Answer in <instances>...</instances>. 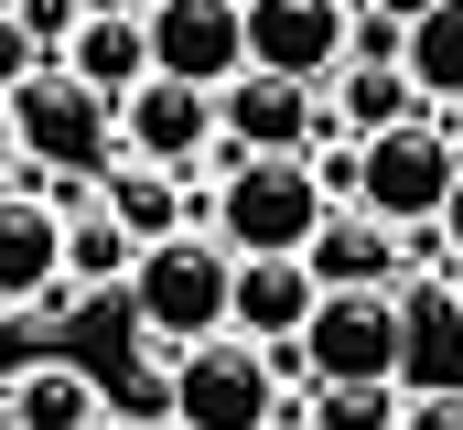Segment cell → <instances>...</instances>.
<instances>
[{
  "instance_id": "15",
  "label": "cell",
  "mask_w": 463,
  "mask_h": 430,
  "mask_svg": "<svg viewBox=\"0 0 463 430\" xmlns=\"http://www.w3.org/2000/svg\"><path fill=\"white\" fill-rule=\"evenodd\" d=\"M98 194H109V215L140 237V248L194 226V205H184V173H173V162H140V151H118L109 173H98Z\"/></svg>"
},
{
  "instance_id": "13",
  "label": "cell",
  "mask_w": 463,
  "mask_h": 430,
  "mask_svg": "<svg viewBox=\"0 0 463 430\" xmlns=\"http://www.w3.org/2000/svg\"><path fill=\"white\" fill-rule=\"evenodd\" d=\"M324 302V280H313V258H237V322L248 344H302V322Z\"/></svg>"
},
{
  "instance_id": "18",
  "label": "cell",
  "mask_w": 463,
  "mask_h": 430,
  "mask_svg": "<svg viewBox=\"0 0 463 430\" xmlns=\"http://www.w3.org/2000/svg\"><path fill=\"white\" fill-rule=\"evenodd\" d=\"M129 269H140V237H129V226L109 215V194L65 215V280H87V291H109V280H129Z\"/></svg>"
},
{
  "instance_id": "12",
  "label": "cell",
  "mask_w": 463,
  "mask_h": 430,
  "mask_svg": "<svg viewBox=\"0 0 463 430\" xmlns=\"http://www.w3.org/2000/svg\"><path fill=\"white\" fill-rule=\"evenodd\" d=\"M227 98V151H313V129H324V98H313V76H269V65H248Z\"/></svg>"
},
{
  "instance_id": "3",
  "label": "cell",
  "mask_w": 463,
  "mask_h": 430,
  "mask_svg": "<svg viewBox=\"0 0 463 430\" xmlns=\"http://www.w3.org/2000/svg\"><path fill=\"white\" fill-rule=\"evenodd\" d=\"M11 118H22V162H43V173H109L118 162V98L87 87L65 54H43L11 87Z\"/></svg>"
},
{
  "instance_id": "7",
  "label": "cell",
  "mask_w": 463,
  "mask_h": 430,
  "mask_svg": "<svg viewBox=\"0 0 463 430\" xmlns=\"http://www.w3.org/2000/svg\"><path fill=\"white\" fill-rule=\"evenodd\" d=\"M216 140H227V98L194 87V76H140V87L118 98V151H140V162L194 173Z\"/></svg>"
},
{
  "instance_id": "9",
  "label": "cell",
  "mask_w": 463,
  "mask_h": 430,
  "mask_svg": "<svg viewBox=\"0 0 463 430\" xmlns=\"http://www.w3.org/2000/svg\"><path fill=\"white\" fill-rule=\"evenodd\" d=\"M151 65L194 76V87H237L248 76V0H151Z\"/></svg>"
},
{
  "instance_id": "21",
  "label": "cell",
  "mask_w": 463,
  "mask_h": 430,
  "mask_svg": "<svg viewBox=\"0 0 463 430\" xmlns=\"http://www.w3.org/2000/svg\"><path fill=\"white\" fill-rule=\"evenodd\" d=\"M410 388L399 377H366V388H313V430H399Z\"/></svg>"
},
{
  "instance_id": "19",
  "label": "cell",
  "mask_w": 463,
  "mask_h": 430,
  "mask_svg": "<svg viewBox=\"0 0 463 430\" xmlns=\"http://www.w3.org/2000/svg\"><path fill=\"white\" fill-rule=\"evenodd\" d=\"M399 302H410V388H463V377H453L463 313L442 302V280H431V291H399Z\"/></svg>"
},
{
  "instance_id": "20",
  "label": "cell",
  "mask_w": 463,
  "mask_h": 430,
  "mask_svg": "<svg viewBox=\"0 0 463 430\" xmlns=\"http://www.w3.org/2000/svg\"><path fill=\"white\" fill-rule=\"evenodd\" d=\"M410 76H420L431 98L463 108V0H442V11H420V22H410Z\"/></svg>"
},
{
  "instance_id": "27",
  "label": "cell",
  "mask_w": 463,
  "mask_h": 430,
  "mask_svg": "<svg viewBox=\"0 0 463 430\" xmlns=\"http://www.w3.org/2000/svg\"><path fill=\"white\" fill-rule=\"evenodd\" d=\"M269 430H313V409H280V420H269Z\"/></svg>"
},
{
  "instance_id": "10",
  "label": "cell",
  "mask_w": 463,
  "mask_h": 430,
  "mask_svg": "<svg viewBox=\"0 0 463 430\" xmlns=\"http://www.w3.org/2000/svg\"><path fill=\"white\" fill-rule=\"evenodd\" d=\"M65 291V205L43 183H0V313H43Z\"/></svg>"
},
{
  "instance_id": "5",
  "label": "cell",
  "mask_w": 463,
  "mask_h": 430,
  "mask_svg": "<svg viewBox=\"0 0 463 430\" xmlns=\"http://www.w3.org/2000/svg\"><path fill=\"white\" fill-rule=\"evenodd\" d=\"M302 366H313V388H366V377L410 388V302L399 291H324L302 322Z\"/></svg>"
},
{
  "instance_id": "14",
  "label": "cell",
  "mask_w": 463,
  "mask_h": 430,
  "mask_svg": "<svg viewBox=\"0 0 463 430\" xmlns=\"http://www.w3.org/2000/svg\"><path fill=\"white\" fill-rule=\"evenodd\" d=\"M0 409H11V430H98V420H118L109 388H98L87 366H65V355H33V366L0 388Z\"/></svg>"
},
{
  "instance_id": "2",
  "label": "cell",
  "mask_w": 463,
  "mask_h": 430,
  "mask_svg": "<svg viewBox=\"0 0 463 430\" xmlns=\"http://www.w3.org/2000/svg\"><path fill=\"white\" fill-rule=\"evenodd\" d=\"M324 215H335V183H324L313 151H227V173H216V237L237 258H302Z\"/></svg>"
},
{
  "instance_id": "4",
  "label": "cell",
  "mask_w": 463,
  "mask_h": 430,
  "mask_svg": "<svg viewBox=\"0 0 463 430\" xmlns=\"http://www.w3.org/2000/svg\"><path fill=\"white\" fill-rule=\"evenodd\" d=\"M453 183H463V129H442V118H399V129L355 140V205H377L388 226H442Z\"/></svg>"
},
{
  "instance_id": "26",
  "label": "cell",
  "mask_w": 463,
  "mask_h": 430,
  "mask_svg": "<svg viewBox=\"0 0 463 430\" xmlns=\"http://www.w3.org/2000/svg\"><path fill=\"white\" fill-rule=\"evenodd\" d=\"M442 237H453V258H463V183H453V205H442Z\"/></svg>"
},
{
  "instance_id": "1",
  "label": "cell",
  "mask_w": 463,
  "mask_h": 430,
  "mask_svg": "<svg viewBox=\"0 0 463 430\" xmlns=\"http://www.w3.org/2000/svg\"><path fill=\"white\" fill-rule=\"evenodd\" d=\"M129 322L151 333V355L173 366L184 344L227 333L237 322V248L216 226H184V237H151L140 269H129Z\"/></svg>"
},
{
  "instance_id": "28",
  "label": "cell",
  "mask_w": 463,
  "mask_h": 430,
  "mask_svg": "<svg viewBox=\"0 0 463 430\" xmlns=\"http://www.w3.org/2000/svg\"><path fill=\"white\" fill-rule=\"evenodd\" d=\"M87 11H151V0H87Z\"/></svg>"
},
{
  "instance_id": "6",
  "label": "cell",
  "mask_w": 463,
  "mask_h": 430,
  "mask_svg": "<svg viewBox=\"0 0 463 430\" xmlns=\"http://www.w3.org/2000/svg\"><path fill=\"white\" fill-rule=\"evenodd\" d=\"M280 420V366L248 333H205L173 355V430H269Z\"/></svg>"
},
{
  "instance_id": "29",
  "label": "cell",
  "mask_w": 463,
  "mask_h": 430,
  "mask_svg": "<svg viewBox=\"0 0 463 430\" xmlns=\"http://www.w3.org/2000/svg\"><path fill=\"white\" fill-rule=\"evenodd\" d=\"M98 430H129V420H98Z\"/></svg>"
},
{
  "instance_id": "22",
  "label": "cell",
  "mask_w": 463,
  "mask_h": 430,
  "mask_svg": "<svg viewBox=\"0 0 463 430\" xmlns=\"http://www.w3.org/2000/svg\"><path fill=\"white\" fill-rule=\"evenodd\" d=\"M33 65H43V33H33L22 11H0V98H11V87H22Z\"/></svg>"
},
{
  "instance_id": "23",
  "label": "cell",
  "mask_w": 463,
  "mask_h": 430,
  "mask_svg": "<svg viewBox=\"0 0 463 430\" xmlns=\"http://www.w3.org/2000/svg\"><path fill=\"white\" fill-rule=\"evenodd\" d=\"M399 430H463V388H410Z\"/></svg>"
},
{
  "instance_id": "30",
  "label": "cell",
  "mask_w": 463,
  "mask_h": 430,
  "mask_svg": "<svg viewBox=\"0 0 463 430\" xmlns=\"http://www.w3.org/2000/svg\"><path fill=\"white\" fill-rule=\"evenodd\" d=\"M0 11H22V0H0Z\"/></svg>"
},
{
  "instance_id": "24",
  "label": "cell",
  "mask_w": 463,
  "mask_h": 430,
  "mask_svg": "<svg viewBox=\"0 0 463 430\" xmlns=\"http://www.w3.org/2000/svg\"><path fill=\"white\" fill-rule=\"evenodd\" d=\"M11 151H22V118H11V98H0V183H11Z\"/></svg>"
},
{
  "instance_id": "8",
  "label": "cell",
  "mask_w": 463,
  "mask_h": 430,
  "mask_svg": "<svg viewBox=\"0 0 463 430\" xmlns=\"http://www.w3.org/2000/svg\"><path fill=\"white\" fill-rule=\"evenodd\" d=\"M248 65L335 87L355 65V0H248Z\"/></svg>"
},
{
  "instance_id": "17",
  "label": "cell",
  "mask_w": 463,
  "mask_h": 430,
  "mask_svg": "<svg viewBox=\"0 0 463 430\" xmlns=\"http://www.w3.org/2000/svg\"><path fill=\"white\" fill-rule=\"evenodd\" d=\"M420 98H431V87H420L410 65H366V54H355L345 76H335V118H345L355 140H377V129H399V118H420Z\"/></svg>"
},
{
  "instance_id": "25",
  "label": "cell",
  "mask_w": 463,
  "mask_h": 430,
  "mask_svg": "<svg viewBox=\"0 0 463 430\" xmlns=\"http://www.w3.org/2000/svg\"><path fill=\"white\" fill-rule=\"evenodd\" d=\"M366 11H388V22H420V11H442V0H366Z\"/></svg>"
},
{
  "instance_id": "11",
  "label": "cell",
  "mask_w": 463,
  "mask_h": 430,
  "mask_svg": "<svg viewBox=\"0 0 463 430\" xmlns=\"http://www.w3.org/2000/svg\"><path fill=\"white\" fill-rule=\"evenodd\" d=\"M313 280L324 291H399V269H410V226H388L377 205H335L313 226Z\"/></svg>"
},
{
  "instance_id": "16",
  "label": "cell",
  "mask_w": 463,
  "mask_h": 430,
  "mask_svg": "<svg viewBox=\"0 0 463 430\" xmlns=\"http://www.w3.org/2000/svg\"><path fill=\"white\" fill-rule=\"evenodd\" d=\"M65 65H76L87 87H109V98H129L140 76H162V65H151V22H140V11H87V22L65 33Z\"/></svg>"
}]
</instances>
